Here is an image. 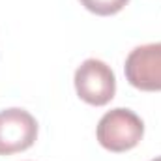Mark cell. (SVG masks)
<instances>
[{"label": "cell", "instance_id": "obj_1", "mask_svg": "<svg viewBox=\"0 0 161 161\" xmlns=\"http://www.w3.org/2000/svg\"><path fill=\"white\" fill-rule=\"evenodd\" d=\"M144 135L142 120L129 109H113L97 124V141L111 152H125L135 148Z\"/></svg>", "mask_w": 161, "mask_h": 161}, {"label": "cell", "instance_id": "obj_3", "mask_svg": "<svg viewBox=\"0 0 161 161\" xmlns=\"http://www.w3.org/2000/svg\"><path fill=\"white\" fill-rule=\"evenodd\" d=\"M38 137V122L25 109L0 111V156L28 150Z\"/></svg>", "mask_w": 161, "mask_h": 161}, {"label": "cell", "instance_id": "obj_2", "mask_svg": "<svg viewBox=\"0 0 161 161\" xmlns=\"http://www.w3.org/2000/svg\"><path fill=\"white\" fill-rule=\"evenodd\" d=\"M75 90L80 99L90 105H107L116 92L114 73L105 62L88 58L75 71Z\"/></svg>", "mask_w": 161, "mask_h": 161}, {"label": "cell", "instance_id": "obj_6", "mask_svg": "<svg viewBox=\"0 0 161 161\" xmlns=\"http://www.w3.org/2000/svg\"><path fill=\"white\" fill-rule=\"evenodd\" d=\"M152 161H161V156H159V158H156V159H152Z\"/></svg>", "mask_w": 161, "mask_h": 161}, {"label": "cell", "instance_id": "obj_5", "mask_svg": "<svg viewBox=\"0 0 161 161\" xmlns=\"http://www.w3.org/2000/svg\"><path fill=\"white\" fill-rule=\"evenodd\" d=\"M129 0H80V4L96 15H114L125 8Z\"/></svg>", "mask_w": 161, "mask_h": 161}, {"label": "cell", "instance_id": "obj_4", "mask_svg": "<svg viewBox=\"0 0 161 161\" xmlns=\"http://www.w3.org/2000/svg\"><path fill=\"white\" fill-rule=\"evenodd\" d=\"M125 79L144 92L161 90V43H148L133 49L125 58Z\"/></svg>", "mask_w": 161, "mask_h": 161}]
</instances>
